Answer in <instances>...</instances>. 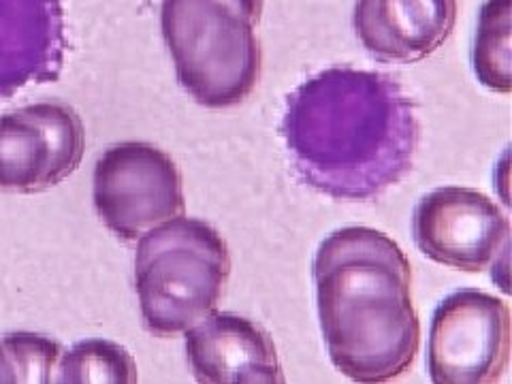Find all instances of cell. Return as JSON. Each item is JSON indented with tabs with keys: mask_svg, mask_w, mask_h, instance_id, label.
<instances>
[{
	"mask_svg": "<svg viewBox=\"0 0 512 384\" xmlns=\"http://www.w3.org/2000/svg\"><path fill=\"white\" fill-rule=\"evenodd\" d=\"M231 276V254L210 224L175 216L139 237L135 288L143 323L173 338L210 316Z\"/></svg>",
	"mask_w": 512,
	"mask_h": 384,
	"instance_id": "cell-4",
	"label": "cell"
},
{
	"mask_svg": "<svg viewBox=\"0 0 512 384\" xmlns=\"http://www.w3.org/2000/svg\"><path fill=\"white\" fill-rule=\"evenodd\" d=\"M510 357L508 306L476 288L448 295L429 329L427 367L436 384H491Z\"/></svg>",
	"mask_w": 512,
	"mask_h": 384,
	"instance_id": "cell-6",
	"label": "cell"
},
{
	"mask_svg": "<svg viewBox=\"0 0 512 384\" xmlns=\"http://www.w3.org/2000/svg\"><path fill=\"white\" fill-rule=\"evenodd\" d=\"M186 333V355L203 384H282L284 372L269 333L233 312H212Z\"/></svg>",
	"mask_w": 512,
	"mask_h": 384,
	"instance_id": "cell-9",
	"label": "cell"
},
{
	"mask_svg": "<svg viewBox=\"0 0 512 384\" xmlns=\"http://www.w3.org/2000/svg\"><path fill=\"white\" fill-rule=\"evenodd\" d=\"M263 0H163L160 30L180 86L210 109L244 103L261 79Z\"/></svg>",
	"mask_w": 512,
	"mask_h": 384,
	"instance_id": "cell-3",
	"label": "cell"
},
{
	"mask_svg": "<svg viewBox=\"0 0 512 384\" xmlns=\"http://www.w3.org/2000/svg\"><path fill=\"white\" fill-rule=\"evenodd\" d=\"M282 139L303 184L370 201L399 184L421 141L416 107L391 75L327 69L288 94Z\"/></svg>",
	"mask_w": 512,
	"mask_h": 384,
	"instance_id": "cell-1",
	"label": "cell"
},
{
	"mask_svg": "<svg viewBox=\"0 0 512 384\" xmlns=\"http://www.w3.org/2000/svg\"><path fill=\"white\" fill-rule=\"evenodd\" d=\"M84 122L71 105L37 103L0 116V190L39 192L82 165Z\"/></svg>",
	"mask_w": 512,
	"mask_h": 384,
	"instance_id": "cell-7",
	"label": "cell"
},
{
	"mask_svg": "<svg viewBox=\"0 0 512 384\" xmlns=\"http://www.w3.org/2000/svg\"><path fill=\"white\" fill-rule=\"evenodd\" d=\"M355 32L384 62H419L446 43L457 22V0H357Z\"/></svg>",
	"mask_w": 512,
	"mask_h": 384,
	"instance_id": "cell-11",
	"label": "cell"
},
{
	"mask_svg": "<svg viewBox=\"0 0 512 384\" xmlns=\"http://www.w3.org/2000/svg\"><path fill=\"white\" fill-rule=\"evenodd\" d=\"M414 242L427 259L478 274L508 244L510 224L483 192L444 186L425 195L412 216Z\"/></svg>",
	"mask_w": 512,
	"mask_h": 384,
	"instance_id": "cell-8",
	"label": "cell"
},
{
	"mask_svg": "<svg viewBox=\"0 0 512 384\" xmlns=\"http://www.w3.org/2000/svg\"><path fill=\"white\" fill-rule=\"evenodd\" d=\"M312 276L333 365L365 384L406 374L421 344L406 252L376 229L346 227L318 246Z\"/></svg>",
	"mask_w": 512,
	"mask_h": 384,
	"instance_id": "cell-2",
	"label": "cell"
},
{
	"mask_svg": "<svg viewBox=\"0 0 512 384\" xmlns=\"http://www.w3.org/2000/svg\"><path fill=\"white\" fill-rule=\"evenodd\" d=\"M56 382L64 384H133L137 363L124 346L109 340H86L60 357Z\"/></svg>",
	"mask_w": 512,
	"mask_h": 384,
	"instance_id": "cell-13",
	"label": "cell"
},
{
	"mask_svg": "<svg viewBox=\"0 0 512 384\" xmlns=\"http://www.w3.org/2000/svg\"><path fill=\"white\" fill-rule=\"evenodd\" d=\"M67 37L60 0H0V99L56 82Z\"/></svg>",
	"mask_w": 512,
	"mask_h": 384,
	"instance_id": "cell-10",
	"label": "cell"
},
{
	"mask_svg": "<svg viewBox=\"0 0 512 384\" xmlns=\"http://www.w3.org/2000/svg\"><path fill=\"white\" fill-rule=\"evenodd\" d=\"M3 348L15 370V382L45 384L52 382V372L62 357V348L52 338L39 333L15 331L3 338Z\"/></svg>",
	"mask_w": 512,
	"mask_h": 384,
	"instance_id": "cell-14",
	"label": "cell"
},
{
	"mask_svg": "<svg viewBox=\"0 0 512 384\" xmlns=\"http://www.w3.org/2000/svg\"><path fill=\"white\" fill-rule=\"evenodd\" d=\"M0 384H15V370L3 344H0Z\"/></svg>",
	"mask_w": 512,
	"mask_h": 384,
	"instance_id": "cell-15",
	"label": "cell"
},
{
	"mask_svg": "<svg viewBox=\"0 0 512 384\" xmlns=\"http://www.w3.org/2000/svg\"><path fill=\"white\" fill-rule=\"evenodd\" d=\"M92 197L105 227L124 242L184 214V182L175 160L152 143L124 141L96 160Z\"/></svg>",
	"mask_w": 512,
	"mask_h": 384,
	"instance_id": "cell-5",
	"label": "cell"
},
{
	"mask_svg": "<svg viewBox=\"0 0 512 384\" xmlns=\"http://www.w3.org/2000/svg\"><path fill=\"white\" fill-rule=\"evenodd\" d=\"M510 15L512 0H487L478 15L472 47V64L478 82L500 94H508L512 88Z\"/></svg>",
	"mask_w": 512,
	"mask_h": 384,
	"instance_id": "cell-12",
	"label": "cell"
}]
</instances>
